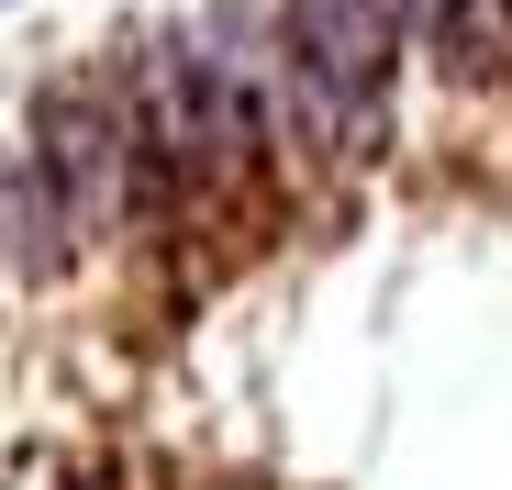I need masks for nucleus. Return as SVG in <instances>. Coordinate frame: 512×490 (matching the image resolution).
Returning <instances> with one entry per match:
<instances>
[{
  "label": "nucleus",
  "mask_w": 512,
  "mask_h": 490,
  "mask_svg": "<svg viewBox=\"0 0 512 490\" xmlns=\"http://www.w3.org/2000/svg\"><path fill=\"white\" fill-rule=\"evenodd\" d=\"M34 156H45V179H56L78 234H123L145 201H167L156 156H145V123L112 78H45L34 90Z\"/></svg>",
  "instance_id": "obj_1"
},
{
  "label": "nucleus",
  "mask_w": 512,
  "mask_h": 490,
  "mask_svg": "<svg viewBox=\"0 0 512 490\" xmlns=\"http://www.w3.org/2000/svg\"><path fill=\"white\" fill-rule=\"evenodd\" d=\"M279 45L301 67L312 112L368 123L401 78V0H279Z\"/></svg>",
  "instance_id": "obj_2"
},
{
  "label": "nucleus",
  "mask_w": 512,
  "mask_h": 490,
  "mask_svg": "<svg viewBox=\"0 0 512 490\" xmlns=\"http://www.w3.org/2000/svg\"><path fill=\"white\" fill-rule=\"evenodd\" d=\"M67 201H56V179H45V156L34 145H0V257H12L23 279H56V257H67Z\"/></svg>",
  "instance_id": "obj_3"
},
{
  "label": "nucleus",
  "mask_w": 512,
  "mask_h": 490,
  "mask_svg": "<svg viewBox=\"0 0 512 490\" xmlns=\"http://www.w3.org/2000/svg\"><path fill=\"white\" fill-rule=\"evenodd\" d=\"M423 45L446 56V78H512V0H412Z\"/></svg>",
  "instance_id": "obj_4"
},
{
  "label": "nucleus",
  "mask_w": 512,
  "mask_h": 490,
  "mask_svg": "<svg viewBox=\"0 0 512 490\" xmlns=\"http://www.w3.org/2000/svg\"><path fill=\"white\" fill-rule=\"evenodd\" d=\"M78 490H123V468H90V479H78Z\"/></svg>",
  "instance_id": "obj_5"
}]
</instances>
